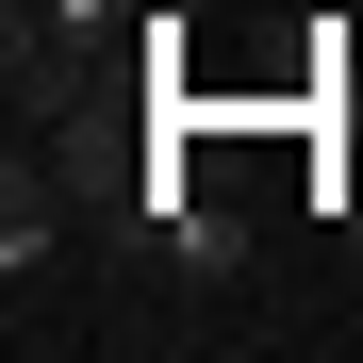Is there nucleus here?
Returning <instances> with one entry per match:
<instances>
[]
</instances>
